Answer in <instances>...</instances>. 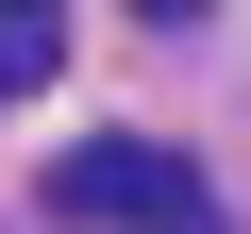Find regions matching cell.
<instances>
[{
	"label": "cell",
	"mask_w": 251,
	"mask_h": 234,
	"mask_svg": "<svg viewBox=\"0 0 251 234\" xmlns=\"http://www.w3.org/2000/svg\"><path fill=\"white\" fill-rule=\"evenodd\" d=\"M67 67V17H50V0H0V100H34Z\"/></svg>",
	"instance_id": "2"
},
{
	"label": "cell",
	"mask_w": 251,
	"mask_h": 234,
	"mask_svg": "<svg viewBox=\"0 0 251 234\" xmlns=\"http://www.w3.org/2000/svg\"><path fill=\"white\" fill-rule=\"evenodd\" d=\"M151 17H201V0H151Z\"/></svg>",
	"instance_id": "3"
},
{
	"label": "cell",
	"mask_w": 251,
	"mask_h": 234,
	"mask_svg": "<svg viewBox=\"0 0 251 234\" xmlns=\"http://www.w3.org/2000/svg\"><path fill=\"white\" fill-rule=\"evenodd\" d=\"M50 201H67V217H201L218 184H201V151H168V134H84V151H50Z\"/></svg>",
	"instance_id": "1"
}]
</instances>
